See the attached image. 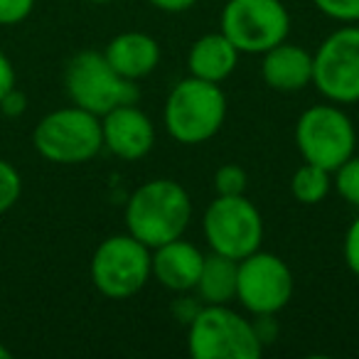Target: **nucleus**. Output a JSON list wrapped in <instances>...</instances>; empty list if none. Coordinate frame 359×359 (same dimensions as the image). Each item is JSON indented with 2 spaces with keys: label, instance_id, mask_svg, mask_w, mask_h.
Listing matches in <instances>:
<instances>
[{
  "label": "nucleus",
  "instance_id": "f257e3e1",
  "mask_svg": "<svg viewBox=\"0 0 359 359\" xmlns=\"http://www.w3.org/2000/svg\"><path fill=\"white\" fill-rule=\"evenodd\" d=\"M123 219L130 236L148 249H155L185 236L192 222V197L177 180H148L130 192Z\"/></svg>",
  "mask_w": 359,
  "mask_h": 359
},
{
  "label": "nucleus",
  "instance_id": "f03ea898",
  "mask_svg": "<svg viewBox=\"0 0 359 359\" xmlns=\"http://www.w3.org/2000/svg\"><path fill=\"white\" fill-rule=\"evenodd\" d=\"M226 109L229 104L222 84L187 76L180 79L165 99V130L182 145H202L222 130Z\"/></svg>",
  "mask_w": 359,
  "mask_h": 359
},
{
  "label": "nucleus",
  "instance_id": "7ed1b4c3",
  "mask_svg": "<svg viewBox=\"0 0 359 359\" xmlns=\"http://www.w3.org/2000/svg\"><path fill=\"white\" fill-rule=\"evenodd\" d=\"M293 140L305 163L334 172L344 160L354 155L357 128L342 106L325 101L310 106L298 116Z\"/></svg>",
  "mask_w": 359,
  "mask_h": 359
},
{
  "label": "nucleus",
  "instance_id": "20e7f679",
  "mask_svg": "<svg viewBox=\"0 0 359 359\" xmlns=\"http://www.w3.org/2000/svg\"><path fill=\"white\" fill-rule=\"evenodd\" d=\"M35 150L50 163L79 165L104 150L101 116L79 106H67L47 114L32 133Z\"/></svg>",
  "mask_w": 359,
  "mask_h": 359
},
{
  "label": "nucleus",
  "instance_id": "39448f33",
  "mask_svg": "<svg viewBox=\"0 0 359 359\" xmlns=\"http://www.w3.org/2000/svg\"><path fill=\"white\" fill-rule=\"evenodd\" d=\"M65 89L72 104L86 109L96 116L109 114L111 109L123 104H138V84L123 79L106 62L104 52L84 50L76 52L65 69Z\"/></svg>",
  "mask_w": 359,
  "mask_h": 359
},
{
  "label": "nucleus",
  "instance_id": "423d86ee",
  "mask_svg": "<svg viewBox=\"0 0 359 359\" xmlns=\"http://www.w3.org/2000/svg\"><path fill=\"white\" fill-rule=\"evenodd\" d=\"M187 349L195 359H259L264 352L251 320L229 305H202L187 325Z\"/></svg>",
  "mask_w": 359,
  "mask_h": 359
},
{
  "label": "nucleus",
  "instance_id": "0eeeda50",
  "mask_svg": "<svg viewBox=\"0 0 359 359\" xmlns=\"http://www.w3.org/2000/svg\"><path fill=\"white\" fill-rule=\"evenodd\" d=\"M91 283L104 298L126 300L145 288L150 273V249L135 236L114 234L96 246L91 256Z\"/></svg>",
  "mask_w": 359,
  "mask_h": 359
},
{
  "label": "nucleus",
  "instance_id": "6e6552de",
  "mask_svg": "<svg viewBox=\"0 0 359 359\" xmlns=\"http://www.w3.org/2000/svg\"><path fill=\"white\" fill-rule=\"evenodd\" d=\"M264 231V217L246 195H217L202 217V234L210 244V251L234 261L259 251Z\"/></svg>",
  "mask_w": 359,
  "mask_h": 359
},
{
  "label": "nucleus",
  "instance_id": "1a4fd4ad",
  "mask_svg": "<svg viewBox=\"0 0 359 359\" xmlns=\"http://www.w3.org/2000/svg\"><path fill=\"white\" fill-rule=\"evenodd\" d=\"M219 30L241 55H264L290 35V13L283 0H226Z\"/></svg>",
  "mask_w": 359,
  "mask_h": 359
},
{
  "label": "nucleus",
  "instance_id": "9d476101",
  "mask_svg": "<svg viewBox=\"0 0 359 359\" xmlns=\"http://www.w3.org/2000/svg\"><path fill=\"white\" fill-rule=\"evenodd\" d=\"M313 86L325 101L359 104V25H339L313 52Z\"/></svg>",
  "mask_w": 359,
  "mask_h": 359
},
{
  "label": "nucleus",
  "instance_id": "9b49d317",
  "mask_svg": "<svg viewBox=\"0 0 359 359\" xmlns=\"http://www.w3.org/2000/svg\"><path fill=\"white\" fill-rule=\"evenodd\" d=\"M293 271L278 254L254 251L239 261L236 303L249 315H278L293 298Z\"/></svg>",
  "mask_w": 359,
  "mask_h": 359
},
{
  "label": "nucleus",
  "instance_id": "f8f14e48",
  "mask_svg": "<svg viewBox=\"0 0 359 359\" xmlns=\"http://www.w3.org/2000/svg\"><path fill=\"white\" fill-rule=\"evenodd\" d=\"M104 148L126 163L143 160L155 145V123L135 104H123L101 116Z\"/></svg>",
  "mask_w": 359,
  "mask_h": 359
},
{
  "label": "nucleus",
  "instance_id": "ddd939ff",
  "mask_svg": "<svg viewBox=\"0 0 359 359\" xmlns=\"http://www.w3.org/2000/svg\"><path fill=\"white\" fill-rule=\"evenodd\" d=\"M202 264H205L202 249L185 236L150 249V273L163 288L172 293L195 290Z\"/></svg>",
  "mask_w": 359,
  "mask_h": 359
},
{
  "label": "nucleus",
  "instance_id": "4468645a",
  "mask_svg": "<svg viewBox=\"0 0 359 359\" xmlns=\"http://www.w3.org/2000/svg\"><path fill=\"white\" fill-rule=\"evenodd\" d=\"M264 84L280 94H295L313 86V52L283 40L261 55Z\"/></svg>",
  "mask_w": 359,
  "mask_h": 359
},
{
  "label": "nucleus",
  "instance_id": "2eb2a0df",
  "mask_svg": "<svg viewBox=\"0 0 359 359\" xmlns=\"http://www.w3.org/2000/svg\"><path fill=\"white\" fill-rule=\"evenodd\" d=\"M104 57L123 79L140 81L158 69L160 60H163V50H160V42L153 35L128 30L116 35L106 45Z\"/></svg>",
  "mask_w": 359,
  "mask_h": 359
},
{
  "label": "nucleus",
  "instance_id": "dca6fc26",
  "mask_svg": "<svg viewBox=\"0 0 359 359\" xmlns=\"http://www.w3.org/2000/svg\"><path fill=\"white\" fill-rule=\"evenodd\" d=\"M241 52L231 45V40L224 32H207L197 37L187 52V69L190 76L212 81V84H224L234 74L239 65Z\"/></svg>",
  "mask_w": 359,
  "mask_h": 359
},
{
  "label": "nucleus",
  "instance_id": "f3484780",
  "mask_svg": "<svg viewBox=\"0 0 359 359\" xmlns=\"http://www.w3.org/2000/svg\"><path fill=\"white\" fill-rule=\"evenodd\" d=\"M236 273H239V261L222 254H205L200 278L192 293L205 305H229L236 300Z\"/></svg>",
  "mask_w": 359,
  "mask_h": 359
},
{
  "label": "nucleus",
  "instance_id": "a211bd4d",
  "mask_svg": "<svg viewBox=\"0 0 359 359\" xmlns=\"http://www.w3.org/2000/svg\"><path fill=\"white\" fill-rule=\"evenodd\" d=\"M332 192V172L320 165L303 163L290 177V195L300 205H320Z\"/></svg>",
  "mask_w": 359,
  "mask_h": 359
},
{
  "label": "nucleus",
  "instance_id": "6ab92c4d",
  "mask_svg": "<svg viewBox=\"0 0 359 359\" xmlns=\"http://www.w3.org/2000/svg\"><path fill=\"white\" fill-rule=\"evenodd\" d=\"M332 190L359 212V155L354 153L332 172Z\"/></svg>",
  "mask_w": 359,
  "mask_h": 359
},
{
  "label": "nucleus",
  "instance_id": "aec40b11",
  "mask_svg": "<svg viewBox=\"0 0 359 359\" xmlns=\"http://www.w3.org/2000/svg\"><path fill=\"white\" fill-rule=\"evenodd\" d=\"M246 185H249V175L241 165L226 163L219 165L215 172V192L222 197H234L246 195Z\"/></svg>",
  "mask_w": 359,
  "mask_h": 359
},
{
  "label": "nucleus",
  "instance_id": "412c9836",
  "mask_svg": "<svg viewBox=\"0 0 359 359\" xmlns=\"http://www.w3.org/2000/svg\"><path fill=\"white\" fill-rule=\"evenodd\" d=\"M315 11L325 18L342 25H357L359 22V0H310Z\"/></svg>",
  "mask_w": 359,
  "mask_h": 359
},
{
  "label": "nucleus",
  "instance_id": "4be33fe9",
  "mask_svg": "<svg viewBox=\"0 0 359 359\" xmlns=\"http://www.w3.org/2000/svg\"><path fill=\"white\" fill-rule=\"evenodd\" d=\"M22 192V177L8 160H0V215L15 207Z\"/></svg>",
  "mask_w": 359,
  "mask_h": 359
},
{
  "label": "nucleus",
  "instance_id": "5701e85b",
  "mask_svg": "<svg viewBox=\"0 0 359 359\" xmlns=\"http://www.w3.org/2000/svg\"><path fill=\"white\" fill-rule=\"evenodd\" d=\"M202 300L197 298L192 290H187V293H177V298L172 300V318L177 320L180 325H190L192 320L197 318V313L202 310Z\"/></svg>",
  "mask_w": 359,
  "mask_h": 359
},
{
  "label": "nucleus",
  "instance_id": "b1692460",
  "mask_svg": "<svg viewBox=\"0 0 359 359\" xmlns=\"http://www.w3.org/2000/svg\"><path fill=\"white\" fill-rule=\"evenodd\" d=\"M342 256H344V264H347L349 273H354L359 278V215L354 217L352 224L344 231Z\"/></svg>",
  "mask_w": 359,
  "mask_h": 359
},
{
  "label": "nucleus",
  "instance_id": "393cba45",
  "mask_svg": "<svg viewBox=\"0 0 359 359\" xmlns=\"http://www.w3.org/2000/svg\"><path fill=\"white\" fill-rule=\"evenodd\" d=\"M35 8V0H0V25H18Z\"/></svg>",
  "mask_w": 359,
  "mask_h": 359
},
{
  "label": "nucleus",
  "instance_id": "a878e982",
  "mask_svg": "<svg viewBox=\"0 0 359 359\" xmlns=\"http://www.w3.org/2000/svg\"><path fill=\"white\" fill-rule=\"evenodd\" d=\"M251 327H254L256 339L261 342V347H269L278 339L280 325L276 320V315H251Z\"/></svg>",
  "mask_w": 359,
  "mask_h": 359
},
{
  "label": "nucleus",
  "instance_id": "bb28decb",
  "mask_svg": "<svg viewBox=\"0 0 359 359\" xmlns=\"http://www.w3.org/2000/svg\"><path fill=\"white\" fill-rule=\"evenodd\" d=\"M25 109H27L25 94L18 91L15 86H13V89L0 99V111H3L6 116H20V114H25Z\"/></svg>",
  "mask_w": 359,
  "mask_h": 359
},
{
  "label": "nucleus",
  "instance_id": "cd10ccee",
  "mask_svg": "<svg viewBox=\"0 0 359 359\" xmlns=\"http://www.w3.org/2000/svg\"><path fill=\"white\" fill-rule=\"evenodd\" d=\"M13 86H15V67H13V62L0 52V99H3Z\"/></svg>",
  "mask_w": 359,
  "mask_h": 359
},
{
  "label": "nucleus",
  "instance_id": "c85d7f7f",
  "mask_svg": "<svg viewBox=\"0 0 359 359\" xmlns=\"http://www.w3.org/2000/svg\"><path fill=\"white\" fill-rule=\"evenodd\" d=\"M145 3L163 13H185L197 6V0H145Z\"/></svg>",
  "mask_w": 359,
  "mask_h": 359
},
{
  "label": "nucleus",
  "instance_id": "c756f323",
  "mask_svg": "<svg viewBox=\"0 0 359 359\" xmlns=\"http://www.w3.org/2000/svg\"><path fill=\"white\" fill-rule=\"evenodd\" d=\"M13 354H11V349L8 347H3V344H0V359H11Z\"/></svg>",
  "mask_w": 359,
  "mask_h": 359
},
{
  "label": "nucleus",
  "instance_id": "7c9ffc66",
  "mask_svg": "<svg viewBox=\"0 0 359 359\" xmlns=\"http://www.w3.org/2000/svg\"><path fill=\"white\" fill-rule=\"evenodd\" d=\"M89 3H94V6H106V3H114V0H89Z\"/></svg>",
  "mask_w": 359,
  "mask_h": 359
}]
</instances>
